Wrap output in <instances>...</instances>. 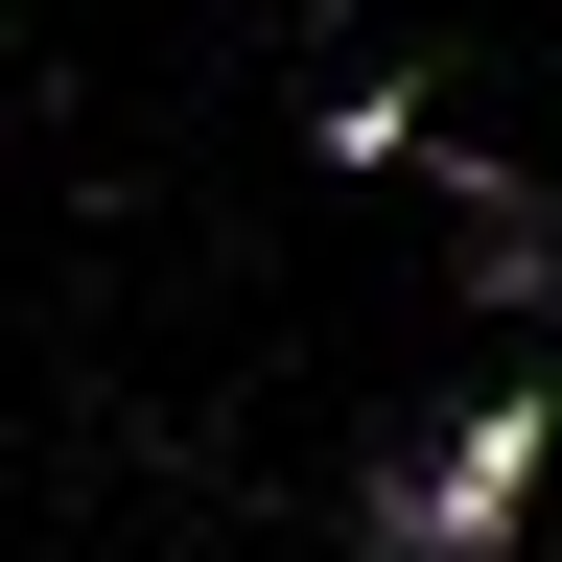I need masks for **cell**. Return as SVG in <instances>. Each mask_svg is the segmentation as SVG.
<instances>
[{
	"label": "cell",
	"mask_w": 562,
	"mask_h": 562,
	"mask_svg": "<svg viewBox=\"0 0 562 562\" xmlns=\"http://www.w3.org/2000/svg\"><path fill=\"white\" fill-rule=\"evenodd\" d=\"M539 469H562V398H539V375H492V398L446 422V446H422V469L375 492V562H492V539L539 516Z\"/></svg>",
	"instance_id": "cell-1"
}]
</instances>
